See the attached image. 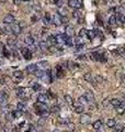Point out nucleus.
<instances>
[{"label":"nucleus","instance_id":"obj_53","mask_svg":"<svg viewBox=\"0 0 125 132\" xmlns=\"http://www.w3.org/2000/svg\"><path fill=\"white\" fill-rule=\"evenodd\" d=\"M28 132H36V131H35V129H30Z\"/></svg>","mask_w":125,"mask_h":132},{"label":"nucleus","instance_id":"obj_23","mask_svg":"<svg viewBox=\"0 0 125 132\" xmlns=\"http://www.w3.org/2000/svg\"><path fill=\"white\" fill-rule=\"evenodd\" d=\"M115 13L116 15H125V10H124V7L123 6H119L117 8H115Z\"/></svg>","mask_w":125,"mask_h":132},{"label":"nucleus","instance_id":"obj_32","mask_svg":"<svg viewBox=\"0 0 125 132\" xmlns=\"http://www.w3.org/2000/svg\"><path fill=\"white\" fill-rule=\"evenodd\" d=\"M65 44L68 46H71L72 44H74V41H72V39H71V36H67L65 40Z\"/></svg>","mask_w":125,"mask_h":132},{"label":"nucleus","instance_id":"obj_36","mask_svg":"<svg viewBox=\"0 0 125 132\" xmlns=\"http://www.w3.org/2000/svg\"><path fill=\"white\" fill-rule=\"evenodd\" d=\"M49 112H53V113H57V112H59V107L58 106H53L49 109Z\"/></svg>","mask_w":125,"mask_h":132},{"label":"nucleus","instance_id":"obj_11","mask_svg":"<svg viewBox=\"0 0 125 132\" xmlns=\"http://www.w3.org/2000/svg\"><path fill=\"white\" fill-rule=\"evenodd\" d=\"M13 78L17 81H20L21 79L23 78V73H22V71H15V72H13Z\"/></svg>","mask_w":125,"mask_h":132},{"label":"nucleus","instance_id":"obj_45","mask_svg":"<svg viewBox=\"0 0 125 132\" xmlns=\"http://www.w3.org/2000/svg\"><path fill=\"white\" fill-rule=\"evenodd\" d=\"M113 128H114V132H120L121 130H122L123 127H122V126H116V124H115Z\"/></svg>","mask_w":125,"mask_h":132},{"label":"nucleus","instance_id":"obj_18","mask_svg":"<svg viewBox=\"0 0 125 132\" xmlns=\"http://www.w3.org/2000/svg\"><path fill=\"white\" fill-rule=\"evenodd\" d=\"M57 13H58L60 17H66V15H68V10H67L66 8L60 7V8H58V12H57Z\"/></svg>","mask_w":125,"mask_h":132},{"label":"nucleus","instance_id":"obj_5","mask_svg":"<svg viewBox=\"0 0 125 132\" xmlns=\"http://www.w3.org/2000/svg\"><path fill=\"white\" fill-rule=\"evenodd\" d=\"M8 103V96L5 91H1L0 90V105L1 106H6Z\"/></svg>","mask_w":125,"mask_h":132},{"label":"nucleus","instance_id":"obj_4","mask_svg":"<svg viewBox=\"0 0 125 132\" xmlns=\"http://www.w3.org/2000/svg\"><path fill=\"white\" fill-rule=\"evenodd\" d=\"M79 122L81 124H88L90 122V116L87 115V113H81L79 118Z\"/></svg>","mask_w":125,"mask_h":132},{"label":"nucleus","instance_id":"obj_47","mask_svg":"<svg viewBox=\"0 0 125 132\" xmlns=\"http://www.w3.org/2000/svg\"><path fill=\"white\" fill-rule=\"evenodd\" d=\"M7 119H8L9 121H12L14 119V117H13V113H11V112H9L8 115H7Z\"/></svg>","mask_w":125,"mask_h":132},{"label":"nucleus","instance_id":"obj_7","mask_svg":"<svg viewBox=\"0 0 125 132\" xmlns=\"http://www.w3.org/2000/svg\"><path fill=\"white\" fill-rule=\"evenodd\" d=\"M49 100L48 96L46 95V94H40V95L37 96V101L38 102H42V103H47V101Z\"/></svg>","mask_w":125,"mask_h":132},{"label":"nucleus","instance_id":"obj_54","mask_svg":"<svg viewBox=\"0 0 125 132\" xmlns=\"http://www.w3.org/2000/svg\"><path fill=\"white\" fill-rule=\"evenodd\" d=\"M7 0H0V3H6Z\"/></svg>","mask_w":125,"mask_h":132},{"label":"nucleus","instance_id":"obj_26","mask_svg":"<svg viewBox=\"0 0 125 132\" xmlns=\"http://www.w3.org/2000/svg\"><path fill=\"white\" fill-rule=\"evenodd\" d=\"M93 128L96 130H100L101 128H102V121H101V120H97L93 123Z\"/></svg>","mask_w":125,"mask_h":132},{"label":"nucleus","instance_id":"obj_2","mask_svg":"<svg viewBox=\"0 0 125 132\" xmlns=\"http://www.w3.org/2000/svg\"><path fill=\"white\" fill-rule=\"evenodd\" d=\"M51 22L53 23L54 25H56V26L62 25V17H60L58 13H55L53 17H51Z\"/></svg>","mask_w":125,"mask_h":132},{"label":"nucleus","instance_id":"obj_24","mask_svg":"<svg viewBox=\"0 0 125 132\" xmlns=\"http://www.w3.org/2000/svg\"><path fill=\"white\" fill-rule=\"evenodd\" d=\"M92 83H94V84H101V83H103V77L101 76V75H97L96 76V78H93V81Z\"/></svg>","mask_w":125,"mask_h":132},{"label":"nucleus","instance_id":"obj_39","mask_svg":"<svg viewBox=\"0 0 125 132\" xmlns=\"http://www.w3.org/2000/svg\"><path fill=\"white\" fill-rule=\"evenodd\" d=\"M54 3L56 5L58 8L62 7V3H64V0H54Z\"/></svg>","mask_w":125,"mask_h":132},{"label":"nucleus","instance_id":"obj_20","mask_svg":"<svg viewBox=\"0 0 125 132\" xmlns=\"http://www.w3.org/2000/svg\"><path fill=\"white\" fill-rule=\"evenodd\" d=\"M83 78H85V81H88V83H92V81H93V75L91 74V73H87V74H85Z\"/></svg>","mask_w":125,"mask_h":132},{"label":"nucleus","instance_id":"obj_44","mask_svg":"<svg viewBox=\"0 0 125 132\" xmlns=\"http://www.w3.org/2000/svg\"><path fill=\"white\" fill-rule=\"evenodd\" d=\"M86 33H87V30H85V29H81L79 31V36L80 37H83V36H86Z\"/></svg>","mask_w":125,"mask_h":132},{"label":"nucleus","instance_id":"obj_6","mask_svg":"<svg viewBox=\"0 0 125 132\" xmlns=\"http://www.w3.org/2000/svg\"><path fill=\"white\" fill-rule=\"evenodd\" d=\"M21 53H22L23 57L25 58V60H31L32 58V53L28 50V47H23V49H21Z\"/></svg>","mask_w":125,"mask_h":132},{"label":"nucleus","instance_id":"obj_21","mask_svg":"<svg viewBox=\"0 0 125 132\" xmlns=\"http://www.w3.org/2000/svg\"><path fill=\"white\" fill-rule=\"evenodd\" d=\"M121 101L122 100H120V99H117V98H113V99H111L110 100V105L113 107H117L121 105Z\"/></svg>","mask_w":125,"mask_h":132},{"label":"nucleus","instance_id":"obj_41","mask_svg":"<svg viewBox=\"0 0 125 132\" xmlns=\"http://www.w3.org/2000/svg\"><path fill=\"white\" fill-rule=\"evenodd\" d=\"M49 44L51 43H56V40H55V36L54 35H51V36L48 37V41H47Z\"/></svg>","mask_w":125,"mask_h":132},{"label":"nucleus","instance_id":"obj_43","mask_svg":"<svg viewBox=\"0 0 125 132\" xmlns=\"http://www.w3.org/2000/svg\"><path fill=\"white\" fill-rule=\"evenodd\" d=\"M75 43H76L77 45H79V44H82V37L78 36L76 40H75Z\"/></svg>","mask_w":125,"mask_h":132},{"label":"nucleus","instance_id":"obj_25","mask_svg":"<svg viewBox=\"0 0 125 132\" xmlns=\"http://www.w3.org/2000/svg\"><path fill=\"white\" fill-rule=\"evenodd\" d=\"M115 124H116V121L114 120V119H109V120L106 121V127H108V128H113Z\"/></svg>","mask_w":125,"mask_h":132},{"label":"nucleus","instance_id":"obj_17","mask_svg":"<svg viewBox=\"0 0 125 132\" xmlns=\"http://www.w3.org/2000/svg\"><path fill=\"white\" fill-rule=\"evenodd\" d=\"M38 46H40L41 50H47L49 47V43L47 42V41H40Z\"/></svg>","mask_w":125,"mask_h":132},{"label":"nucleus","instance_id":"obj_15","mask_svg":"<svg viewBox=\"0 0 125 132\" xmlns=\"http://www.w3.org/2000/svg\"><path fill=\"white\" fill-rule=\"evenodd\" d=\"M17 37L15 36H10V37H8V40H7V44L8 45H10V46H14L15 44H17Z\"/></svg>","mask_w":125,"mask_h":132},{"label":"nucleus","instance_id":"obj_29","mask_svg":"<svg viewBox=\"0 0 125 132\" xmlns=\"http://www.w3.org/2000/svg\"><path fill=\"white\" fill-rule=\"evenodd\" d=\"M86 35H87V36H88L90 40H93L94 37H96V32H94L93 30H91V31H87Z\"/></svg>","mask_w":125,"mask_h":132},{"label":"nucleus","instance_id":"obj_30","mask_svg":"<svg viewBox=\"0 0 125 132\" xmlns=\"http://www.w3.org/2000/svg\"><path fill=\"white\" fill-rule=\"evenodd\" d=\"M116 18H115V15H112V17H110V19H109V24L110 25H115L116 24Z\"/></svg>","mask_w":125,"mask_h":132},{"label":"nucleus","instance_id":"obj_1","mask_svg":"<svg viewBox=\"0 0 125 132\" xmlns=\"http://www.w3.org/2000/svg\"><path fill=\"white\" fill-rule=\"evenodd\" d=\"M68 6L74 9H80L83 6L82 0H68Z\"/></svg>","mask_w":125,"mask_h":132},{"label":"nucleus","instance_id":"obj_46","mask_svg":"<svg viewBox=\"0 0 125 132\" xmlns=\"http://www.w3.org/2000/svg\"><path fill=\"white\" fill-rule=\"evenodd\" d=\"M74 15L75 18H80V17H81V12H79V11H78V9H76V11L74 12V15Z\"/></svg>","mask_w":125,"mask_h":132},{"label":"nucleus","instance_id":"obj_50","mask_svg":"<svg viewBox=\"0 0 125 132\" xmlns=\"http://www.w3.org/2000/svg\"><path fill=\"white\" fill-rule=\"evenodd\" d=\"M46 95L48 96V98H49V97H52V98H55V95H54V94H53V92L51 91V90H48V91H47V94H46Z\"/></svg>","mask_w":125,"mask_h":132},{"label":"nucleus","instance_id":"obj_27","mask_svg":"<svg viewBox=\"0 0 125 132\" xmlns=\"http://www.w3.org/2000/svg\"><path fill=\"white\" fill-rule=\"evenodd\" d=\"M64 99H65L66 102L68 103V105H72V103H74V99H72V97L69 95H65L64 96Z\"/></svg>","mask_w":125,"mask_h":132},{"label":"nucleus","instance_id":"obj_42","mask_svg":"<svg viewBox=\"0 0 125 132\" xmlns=\"http://www.w3.org/2000/svg\"><path fill=\"white\" fill-rule=\"evenodd\" d=\"M28 50H29L30 52H31V53H33V52H35V51H36V47L34 46V44H32V45H29Z\"/></svg>","mask_w":125,"mask_h":132},{"label":"nucleus","instance_id":"obj_13","mask_svg":"<svg viewBox=\"0 0 125 132\" xmlns=\"http://www.w3.org/2000/svg\"><path fill=\"white\" fill-rule=\"evenodd\" d=\"M37 69V64H30V65L26 66V72L30 73V74H33Z\"/></svg>","mask_w":125,"mask_h":132},{"label":"nucleus","instance_id":"obj_3","mask_svg":"<svg viewBox=\"0 0 125 132\" xmlns=\"http://www.w3.org/2000/svg\"><path fill=\"white\" fill-rule=\"evenodd\" d=\"M10 29H11V33H13V34H15V35L20 34L21 32H22V29H21L20 26H19V24H18V23H15V22L11 23Z\"/></svg>","mask_w":125,"mask_h":132},{"label":"nucleus","instance_id":"obj_34","mask_svg":"<svg viewBox=\"0 0 125 132\" xmlns=\"http://www.w3.org/2000/svg\"><path fill=\"white\" fill-rule=\"evenodd\" d=\"M33 74H35V76H36L37 78H42V76L44 75V72H43V71H41V69H36Z\"/></svg>","mask_w":125,"mask_h":132},{"label":"nucleus","instance_id":"obj_55","mask_svg":"<svg viewBox=\"0 0 125 132\" xmlns=\"http://www.w3.org/2000/svg\"><path fill=\"white\" fill-rule=\"evenodd\" d=\"M52 132H60V131H59V130H58V129H54V130H53V131H52Z\"/></svg>","mask_w":125,"mask_h":132},{"label":"nucleus","instance_id":"obj_52","mask_svg":"<svg viewBox=\"0 0 125 132\" xmlns=\"http://www.w3.org/2000/svg\"><path fill=\"white\" fill-rule=\"evenodd\" d=\"M5 33V30H3V28L1 29V26H0V34H3Z\"/></svg>","mask_w":125,"mask_h":132},{"label":"nucleus","instance_id":"obj_19","mask_svg":"<svg viewBox=\"0 0 125 132\" xmlns=\"http://www.w3.org/2000/svg\"><path fill=\"white\" fill-rule=\"evenodd\" d=\"M42 21H43V23H44L45 25H48L49 23H51V15H49V13H46V15L43 17Z\"/></svg>","mask_w":125,"mask_h":132},{"label":"nucleus","instance_id":"obj_48","mask_svg":"<svg viewBox=\"0 0 125 132\" xmlns=\"http://www.w3.org/2000/svg\"><path fill=\"white\" fill-rule=\"evenodd\" d=\"M102 105H103V107L110 106V99H104V100H103V102H102Z\"/></svg>","mask_w":125,"mask_h":132},{"label":"nucleus","instance_id":"obj_56","mask_svg":"<svg viewBox=\"0 0 125 132\" xmlns=\"http://www.w3.org/2000/svg\"><path fill=\"white\" fill-rule=\"evenodd\" d=\"M120 132H125V129H124V128H122V130H121Z\"/></svg>","mask_w":125,"mask_h":132},{"label":"nucleus","instance_id":"obj_9","mask_svg":"<svg viewBox=\"0 0 125 132\" xmlns=\"http://www.w3.org/2000/svg\"><path fill=\"white\" fill-rule=\"evenodd\" d=\"M67 35L66 34H58L55 36V40H56V43H59V44H64L65 43V40Z\"/></svg>","mask_w":125,"mask_h":132},{"label":"nucleus","instance_id":"obj_31","mask_svg":"<svg viewBox=\"0 0 125 132\" xmlns=\"http://www.w3.org/2000/svg\"><path fill=\"white\" fill-rule=\"evenodd\" d=\"M37 65L43 67V68H46V67L48 66V62H47V61H40V62L37 63Z\"/></svg>","mask_w":125,"mask_h":132},{"label":"nucleus","instance_id":"obj_12","mask_svg":"<svg viewBox=\"0 0 125 132\" xmlns=\"http://www.w3.org/2000/svg\"><path fill=\"white\" fill-rule=\"evenodd\" d=\"M26 108H28V107H26V103L24 102V101H19V102H18V105H17L18 110L24 112V111H26Z\"/></svg>","mask_w":125,"mask_h":132},{"label":"nucleus","instance_id":"obj_10","mask_svg":"<svg viewBox=\"0 0 125 132\" xmlns=\"http://www.w3.org/2000/svg\"><path fill=\"white\" fill-rule=\"evenodd\" d=\"M74 33H75V31H74V28H72V25H66V28H65V34L67 35V36H72L74 35Z\"/></svg>","mask_w":125,"mask_h":132},{"label":"nucleus","instance_id":"obj_38","mask_svg":"<svg viewBox=\"0 0 125 132\" xmlns=\"http://www.w3.org/2000/svg\"><path fill=\"white\" fill-rule=\"evenodd\" d=\"M33 9H34L35 11H37V12L42 11V7H41L38 3H34V5H33Z\"/></svg>","mask_w":125,"mask_h":132},{"label":"nucleus","instance_id":"obj_8","mask_svg":"<svg viewBox=\"0 0 125 132\" xmlns=\"http://www.w3.org/2000/svg\"><path fill=\"white\" fill-rule=\"evenodd\" d=\"M13 22H15V18L12 15H7L3 18V23H6V24H11Z\"/></svg>","mask_w":125,"mask_h":132},{"label":"nucleus","instance_id":"obj_28","mask_svg":"<svg viewBox=\"0 0 125 132\" xmlns=\"http://www.w3.org/2000/svg\"><path fill=\"white\" fill-rule=\"evenodd\" d=\"M12 113H13L14 119H20V117H22V113H23V112L17 109V110H14V111L12 112Z\"/></svg>","mask_w":125,"mask_h":132},{"label":"nucleus","instance_id":"obj_14","mask_svg":"<svg viewBox=\"0 0 125 132\" xmlns=\"http://www.w3.org/2000/svg\"><path fill=\"white\" fill-rule=\"evenodd\" d=\"M35 40L34 37L31 36V35H26L25 37H24V43L26 44V45H32V44H34Z\"/></svg>","mask_w":125,"mask_h":132},{"label":"nucleus","instance_id":"obj_57","mask_svg":"<svg viewBox=\"0 0 125 132\" xmlns=\"http://www.w3.org/2000/svg\"><path fill=\"white\" fill-rule=\"evenodd\" d=\"M23 1H30V0H23Z\"/></svg>","mask_w":125,"mask_h":132},{"label":"nucleus","instance_id":"obj_35","mask_svg":"<svg viewBox=\"0 0 125 132\" xmlns=\"http://www.w3.org/2000/svg\"><path fill=\"white\" fill-rule=\"evenodd\" d=\"M75 111H76L77 113H80V115H81V113H83V111H85V108H83V106H81V105H80V106L76 107Z\"/></svg>","mask_w":125,"mask_h":132},{"label":"nucleus","instance_id":"obj_40","mask_svg":"<svg viewBox=\"0 0 125 132\" xmlns=\"http://www.w3.org/2000/svg\"><path fill=\"white\" fill-rule=\"evenodd\" d=\"M41 88H42V86H41L40 84H34V85H33V90H34V91H37V90H40Z\"/></svg>","mask_w":125,"mask_h":132},{"label":"nucleus","instance_id":"obj_16","mask_svg":"<svg viewBox=\"0 0 125 132\" xmlns=\"http://www.w3.org/2000/svg\"><path fill=\"white\" fill-rule=\"evenodd\" d=\"M17 96L18 97H20V98H24L26 96V94H25V88H18L17 89Z\"/></svg>","mask_w":125,"mask_h":132},{"label":"nucleus","instance_id":"obj_37","mask_svg":"<svg viewBox=\"0 0 125 132\" xmlns=\"http://www.w3.org/2000/svg\"><path fill=\"white\" fill-rule=\"evenodd\" d=\"M74 130H75V124L74 123H71V122H70V123L67 124V131H68V132H72Z\"/></svg>","mask_w":125,"mask_h":132},{"label":"nucleus","instance_id":"obj_33","mask_svg":"<svg viewBox=\"0 0 125 132\" xmlns=\"http://www.w3.org/2000/svg\"><path fill=\"white\" fill-rule=\"evenodd\" d=\"M78 101H79V103L81 105V106H83V105H86V103L88 102V101H87V99H86L85 96H81V97L78 98Z\"/></svg>","mask_w":125,"mask_h":132},{"label":"nucleus","instance_id":"obj_51","mask_svg":"<svg viewBox=\"0 0 125 132\" xmlns=\"http://www.w3.org/2000/svg\"><path fill=\"white\" fill-rule=\"evenodd\" d=\"M78 58H79V60H86V56H85V55H79V57H78Z\"/></svg>","mask_w":125,"mask_h":132},{"label":"nucleus","instance_id":"obj_49","mask_svg":"<svg viewBox=\"0 0 125 132\" xmlns=\"http://www.w3.org/2000/svg\"><path fill=\"white\" fill-rule=\"evenodd\" d=\"M18 24H19V26H20L21 29H23V28H25V26H26L25 21H20V22L18 23Z\"/></svg>","mask_w":125,"mask_h":132},{"label":"nucleus","instance_id":"obj_22","mask_svg":"<svg viewBox=\"0 0 125 132\" xmlns=\"http://www.w3.org/2000/svg\"><path fill=\"white\" fill-rule=\"evenodd\" d=\"M85 97H86V99H87V101H93L94 100V96H93V94L91 91H88V92H86V95H85Z\"/></svg>","mask_w":125,"mask_h":132}]
</instances>
